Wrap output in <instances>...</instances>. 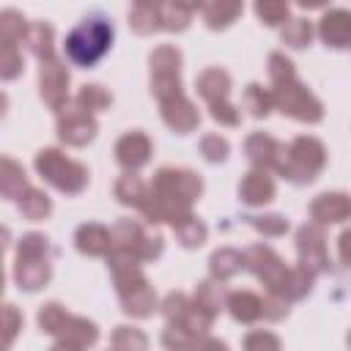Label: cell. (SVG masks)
I'll use <instances>...</instances> for the list:
<instances>
[{"mask_svg":"<svg viewBox=\"0 0 351 351\" xmlns=\"http://www.w3.org/2000/svg\"><path fill=\"white\" fill-rule=\"evenodd\" d=\"M112 44V27L110 22L93 16V19H82L69 36H66V55L77 63V66H93L104 58V52Z\"/></svg>","mask_w":351,"mask_h":351,"instance_id":"cell-1","label":"cell"}]
</instances>
